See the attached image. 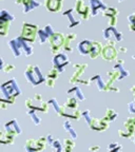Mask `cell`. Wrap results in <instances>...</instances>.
I'll return each instance as SVG.
<instances>
[{"mask_svg":"<svg viewBox=\"0 0 135 152\" xmlns=\"http://www.w3.org/2000/svg\"><path fill=\"white\" fill-rule=\"evenodd\" d=\"M123 129H126V132L119 133L120 136L123 137H131L133 135V133L135 131V118L134 117H131L129 118L126 123L123 124Z\"/></svg>","mask_w":135,"mask_h":152,"instance_id":"obj_1","label":"cell"},{"mask_svg":"<svg viewBox=\"0 0 135 152\" xmlns=\"http://www.w3.org/2000/svg\"><path fill=\"white\" fill-rule=\"evenodd\" d=\"M101 55L106 60H114L117 56V52L112 45H106L101 51Z\"/></svg>","mask_w":135,"mask_h":152,"instance_id":"obj_2","label":"cell"},{"mask_svg":"<svg viewBox=\"0 0 135 152\" xmlns=\"http://www.w3.org/2000/svg\"><path fill=\"white\" fill-rule=\"evenodd\" d=\"M90 149L91 150H98V147H94V148L92 147V148H90Z\"/></svg>","mask_w":135,"mask_h":152,"instance_id":"obj_9","label":"cell"},{"mask_svg":"<svg viewBox=\"0 0 135 152\" xmlns=\"http://www.w3.org/2000/svg\"><path fill=\"white\" fill-rule=\"evenodd\" d=\"M61 5V0H47V7L50 11H57Z\"/></svg>","mask_w":135,"mask_h":152,"instance_id":"obj_6","label":"cell"},{"mask_svg":"<svg viewBox=\"0 0 135 152\" xmlns=\"http://www.w3.org/2000/svg\"><path fill=\"white\" fill-rule=\"evenodd\" d=\"M85 66H87V64H76L75 68H76V72L74 73L73 77L71 78V83H75L77 79H78V77H80V75L83 73V71L85 70Z\"/></svg>","mask_w":135,"mask_h":152,"instance_id":"obj_5","label":"cell"},{"mask_svg":"<svg viewBox=\"0 0 135 152\" xmlns=\"http://www.w3.org/2000/svg\"><path fill=\"white\" fill-rule=\"evenodd\" d=\"M131 91H132L133 94H134V96H135V87H132V89H131Z\"/></svg>","mask_w":135,"mask_h":152,"instance_id":"obj_8","label":"cell"},{"mask_svg":"<svg viewBox=\"0 0 135 152\" xmlns=\"http://www.w3.org/2000/svg\"><path fill=\"white\" fill-rule=\"evenodd\" d=\"M64 43L63 37L61 34H55L51 38V48H52L53 52H56L60 47Z\"/></svg>","mask_w":135,"mask_h":152,"instance_id":"obj_4","label":"cell"},{"mask_svg":"<svg viewBox=\"0 0 135 152\" xmlns=\"http://www.w3.org/2000/svg\"><path fill=\"white\" fill-rule=\"evenodd\" d=\"M57 76H58V72H57L56 69H52L50 72H49V74H47V77H49V78H52V79L56 78Z\"/></svg>","mask_w":135,"mask_h":152,"instance_id":"obj_7","label":"cell"},{"mask_svg":"<svg viewBox=\"0 0 135 152\" xmlns=\"http://www.w3.org/2000/svg\"><path fill=\"white\" fill-rule=\"evenodd\" d=\"M35 34H36V26H31V24H24L23 32H22L23 38L32 41L35 39Z\"/></svg>","mask_w":135,"mask_h":152,"instance_id":"obj_3","label":"cell"}]
</instances>
